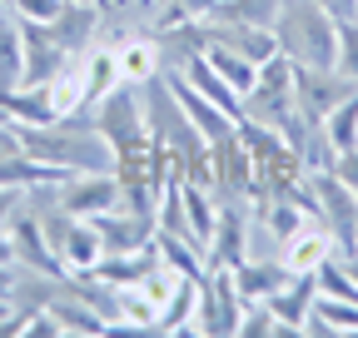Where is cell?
I'll use <instances>...</instances> for the list:
<instances>
[{"mask_svg": "<svg viewBox=\"0 0 358 338\" xmlns=\"http://www.w3.org/2000/svg\"><path fill=\"white\" fill-rule=\"evenodd\" d=\"M279 55L294 65H338V20L319 10L313 0H284V10L274 20Z\"/></svg>", "mask_w": 358, "mask_h": 338, "instance_id": "1", "label": "cell"}, {"mask_svg": "<svg viewBox=\"0 0 358 338\" xmlns=\"http://www.w3.org/2000/svg\"><path fill=\"white\" fill-rule=\"evenodd\" d=\"M294 115H299V100H294V60L289 55H274V60L259 65L254 90H244V119L264 124V130H284Z\"/></svg>", "mask_w": 358, "mask_h": 338, "instance_id": "2", "label": "cell"}, {"mask_svg": "<svg viewBox=\"0 0 358 338\" xmlns=\"http://www.w3.org/2000/svg\"><path fill=\"white\" fill-rule=\"evenodd\" d=\"M308 194H313V214H319L334 234V249L338 259L358 249V194L334 175V169H319V175H308Z\"/></svg>", "mask_w": 358, "mask_h": 338, "instance_id": "3", "label": "cell"}, {"mask_svg": "<svg viewBox=\"0 0 358 338\" xmlns=\"http://www.w3.org/2000/svg\"><path fill=\"white\" fill-rule=\"evenodd\" d=\"M244 318V293L234 288L229 269H204L199 279V304H194V333H239Z\"/></svg>", "mask_w": 358, "mask_h": 338, "instance_id": "4", "label": "cell"}, {"mask_svg": "<svg viewBox=\"0 0 358 338\" xmlns=\"http://www.w3.org/2000/svg\"><path fill=\"white\" fill-rule=\"evenodd\" d=\"M358 84L338 70V65H294V100H299V115L324 124V115L334 105H343Z\"/></svg>", "mask_w": 358, "mask_h": 338, "instance_id": "5", "label": "cell"}, {"mask_svg": "<svg viewBox=\"0 0 358 338\" xmlns=\"http://www.w3.org/2000/svg\"><path fill=\"white\" fill-rule=\"evenodd\" d=\"M279 259H284V269H289V274H313L324 259H338L329 224H324L319 214H308V219H303V224L279 244Z\"/></svg>", "mask_w": 358, "mask_h": 338, "instance_id": "6", "label": "cell"}, {"mask_svg": "<svg viewBox=\"0 0 358 338\" xmlns=\"http://www.w3.org/2000/svg\"><path fill=\"white\" fill-rule=\"evenodd\" d=\"M120 204V179H115V169L110 175H70L60 184V209L75 219H95L105 214V209Z\"/></svg>", "mask_w": 358, "mask_h": 338, "instance_id": "7", "label": "cell"}, {"mask_svg": "<svg viewBox=\"0 0 358 338\" xmlns=\"http://www.w3.org/2000/svg\"><path fill=\"white\" fill-rule=\"evenodd\" d=\"M95 229L105 239V254H140L155 244V214H134V209H105V214H95Z\"/></svg>", "mask_w": 358, "mask_h": 338, "instance_id": "8", "label": "cell"}, {"mask_svg": "<svg viewBox=\"0 0 358 338\" xmlns=\"http://www.w3.org/2000/svg\"><path fill=\"white\" fill-rule=\"evenodd\" d=\"M55 254H60V264L70 274H95L100 259H105V239H100L95 219H70L65 234L55 239Z\"/></svg>", "mask_w": 358, "mask_h": 338, "instance_id": "9", "label": "cell"}, {"mask_svg": "<svg viewBox=\"0 0 358 338\" xmlns=\"http://www.w3.org/2000/svg\"><path fill=\"white\" fill-rule=\"evenodd\" d=\"M209 45H229V50H239V55L254 60V65H264V60H274V55H279L274 30L244 25V20H209Z\"/></svg>", "mask_w": 358, "mask_h": 338, "instance_id": "10", "label": "cell"}, {"mask_svg": "<svg viewBox=\"0 0 358 338\" xmlns=\"http://www.w3.org/2000/svg\"><path fill=\"white\" fill-rule=\"evenodd\" d=\"M20 35H25V84H45L75 50H65L60 40L50 35V25H35V20H20Z\"/></svg>", "mask_w": 358, "mask_h": 338, "instance_id": "11", "label": "cell"}, {"mask_svg": "<svg viewBox=\"0 0 358 338\" xmlns=\"http://www.w3.org/2000/svg\"><path fill=\"white\" fill-rule=\"evenodd\" d=\"M115 65H120V80L134 84V90H140V84H150L155 75H164L155 30H140V35H129L124 45H115Z\"/></svg>", "mask_w": 358, "mask_h": 338, "instance_id": "12", "label": "cell"}, {"mask_svg": "<svg viewBox=\"0 0 358 338\" xmlns=\"http://www.w3.org/2000/svg\"><path fill=\"white\" fill-rule=\"evenodd\" d=\"M229 274H234V288L244 293V304L268 299L274 288H284V284L294 279V274L284 269V259H279V254H274V259H239Z\"/></svg>", "mask_w": 358, "mask_h": 338, "instance_id": "13", "label": "cell"}, {"mask_svg": "<svg viewBox=\"0 0 358 338\" xmlns=\"http://www.w3.org/2000/svg\"><path fill=\"white\" fill-rule=\"evenodd\" d=\"M185 80L194 84V90H199V95H204L209 105H219V110L229 115V119H244V95H239L234 84L224 80V75H219V70H214V65H209L204 55H194V60L185 65Z\"/></svg>", "mask_w": 358, "mask_h": 338, "instance_id": "14", "label": "cell"}, {"mask_svg": "<svg viewBox=\"0 0 358 338\" xmlns=\"http://www.w3.org/2000/svg\"><path fill=\"white\" fill-rule=\"evenodd\" d=\"M25 84V35H20V20L6 10L0 15V90H15Z\"/></svg>", "mask_w": 358, "mask_h": 338, "instance_id": "15", "label": "cell"}, {"mask_svg": "<svg viewBox=\"0 0 358 338\" xmlns=\"http://www.w3.org/2000/svg\"><path fill=\"white\" fill-rule=\"evenodd\" d=\"M0 115L15 124H50V105H45L40 84H15V90H0Z\"/></svg>", "mask_w": 358, "mask_h": 338, "instance_id": "16", "label": "cell"}, {"mask_svg": "<svg viewBox=\"0 0 358 338\" xmlns=\"http://www.w3.org/2000/svg\"><path fill=\"white\" fill-rule=\"evenodd\" d=\"M279 10H284V0H219L209 20H244V25H264V30H274Z\"/></svg>", "mask_w": 358, "mask_h": 338, "instance_id": "17", "label": "cell"}, {"mask_svg": "<svg viewBox=\"0 0 358 338\" xmlns=\"http://www.w3.org/2000/svg\"><path fill=\"white\" fill-rule=\"evenodd\" d=\"M204 60H209V65H214L224 80H229L239 95H244V90H254V80H259V65H254V60H244L239 50H229V45H209V50H204Z\"/></svg>", "mask_w": 358, "mask_h": 338, "instance_id": "18", "label": "cell"}, {"mask_svg": "<svg viewBox=\"0 0 358 338\" xmlns=\"http://www.w3.org/2000/svg\"><path fill=\"white\" fill-rule=\"evenodd\" d=\"M324 135L334 140L338 154H343V149H358V90H353L343 105H334V110L324 115Z\"/></svg>", "mask_w": 358, "mask_h": 338, "instance_id": "19", "label": "cell"}, {"mask_svg": "<svg viewBox=\"0 0 358 338\" xmlns=\"http://www.w3.org/2000/svg\"><path fill=\"white\" fill-rule=\"evenodd\" d=\"M299 159H303L308 175H319V169H334L338 149H334V140L324 135V124H308V135H303V145H299Z\"/></svg>", "mask_w": 358, "mask_h": 338, "instance_id": "20", "label": "cell"}, {"mask_svg": "<svg viewBox=\"0 0 358 338\" xmlns=\"http://www.w3.org/2000/svg\"><path fill=\"white\" fill-rule=\"evenodd\" d=\"M65 6H70V0H6V10L15 20H35V25H55Z\"/></svg>", "mask_w": 358, "mask_h": 338, "instance_id": "21", "label": "cell"}, {"mask_svg": "<svg viewBox=\"0 0 358 338\" xmlns=\"http://www.w3.org/2000/svg\"><path fill=\"white\" fill-rule=\"evenodd\" d=\"M338 70L358 84V20H343L338 25Z\"/></svg>", "mask_w": 358, "mask_h": 338, "instance_id": "22", "label": "cell"}, {"mask_svg": "<svg viewBox=\"0 0 358 338\" xmlns=\"http://www.w3.org/2000/svg\"><path fill=\"white\" fill-rule=\"evenodd\" d=\"M334 175H338L353 194H358V149H343V154L334 159Z\"/></svg>", "mask_w": 358, "mask_h": 338, "instance_id": "23", "label": "cell"}, {"mask_svg": "<svg viewBox=\"0 0 358 338\" xmlns=\"http://www.w3.org/2000/svg\"><path fill=\"white\" fill-rule=\"evenodd\" d=\"M313 6H319V10H329L338 25H343V20H358V0H313Z\"/></svg>", "mask_w": 358, "mask_h": 338, "instance_id": "24", "label": "cell"}, {"mask_svg": "<svg viewBox=\"0 0 358 338\" xmlns=\"http://www.w3.org/2000/svg\"><path fill=\"white\" fill-rule=\"evenodd\" d=\"M15 149H20V124L0 115V159H6V154H15Z\"/></svg>", "mask_w": 358, "mask_h": 338, "instance_id": "25", "label": "cell"}, {"mask_svg": "<svg viewBox=\"0 0 358 338\" xmlns=\"http://www.w3.org/2000/svg\"><path fill=\"white\" fill-rule=\"evenodd\" d=\"M15 204H20V194L0 184V229H6V219H10V209H15Z\"/></svg>", "mask_w": 358, "mask_h": 338, "instance_id": "26", "label": "cell"}, {"mask_svg": "<svg viewBox=\"0 0 358 338\" xmlns=\"http://www.w3.org/2000/svg\"><path fill=\"white\" fill-rule=\"evenodd\" d=\"M343 264H348V274H353V284H358V254H348Z\"/></svg>", "mask_w": 358, "mask_h": 338, "instance_id": "27", "label": "cell"}, {"mask_svg": "<svg viewBox=\"0 0 358 338\" xmlns=\"http://www.w3.org/2000/svg\"><path fill=\"white\" fill-rule=\"evenodd\" d=\"M0 15H6V0H0Z\"/></svg>", "mask_w": 358, "mask_h": 338, "instance_id": "28", "label": "cell"}, {"mask_svg": "<svg viewBox=\"0 0 358 338\" xmlns=\"http://www.w3.org/2000/svg\"><path fill=\"white\" fill-rule=\"evenodd\" d=\"M85 6H95V0H85Z\"/></svg>", "mask_w": 358, "mask_h": 338, "instance_id": "29", "label": "cell"}, {"mask_svg": "<svg viewBox=\"0 0 358 338\" xmlns=\"http://www.w3.org/2000/svg\"><path fill=\"white\" fill-rule=\"evenodd\" d=\"M353 254H358V249H353Z\"/></svg>", "mask_w": 358, "mask_h": 338, "instance_id": "30", "label": "cell"}]
</instances>
